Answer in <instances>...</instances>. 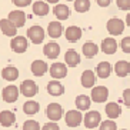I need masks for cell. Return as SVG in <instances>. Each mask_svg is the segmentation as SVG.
<instances>
[{
    "mask_svg": "<svg viewBox=\"0 0 130 130\" xmlns=\"http://www.w3.org/2000/svg\"><path fill=\"white\" fill-rule=\"evenodd\" d=\"M0 76L7 82H14L16 79L19 77V70H17V67H14V66H7V67H4L3 70H0Z\"/></svg>",
    "mask_w": 130,
    "mask_h": 130,
    "instance_id": "cell-20",
    "label": "cell"
},
{
    "mask_svg": "<svg viewBox=\"0 0 130 130\" xmlns=\"http://www.w3.org/2000/svg\"><path fill=\"white\" fill-rule=\"evenodd\" d=\"M122 130H127V129H122Z\"/></svg>",
    "mask_w": 130,
    "mask_h": 130,
    "instance_id": "cell-42",
    "label": "cell"
},
{
    "mask_svg": "<svg viewBox=\"0 0 130 130\" xmlns=\"http://www.w3.org/2000/svg\"><path fill=\"white\" fill-rule=\"evenodd\" d=\"M39 110H40V104H39L37 102H35V100H29V102H26V103L23 104V111L29 116L36 115Z\"/></svg>",
    "mask_w": 130,
    "mask_h": 130,
    "instance_id": "cell-30",
    "label": "cell"
},
{
    "mask_svg": "<svg viewBox=\"0 0 130 130\" xmlns=\"http://www.w3.org/2000/svg\"><path fill=\"white\" fill-rule=\"evenodd\" d=\"M66 39H67V42L70 43H76L80 40L82 37V29L77 26H69L66 29Z\"/></svg>",
    "mask_w": 130,
    "mask_h": 130,
    "instance_id": "cell-15",
    "label": "cell"
},
{
    "mask_svg": "<svg viewBox=\"0 0 130 130\" xmlns=\"http://www.w3.org/2000/svg\"><path fill=\"white\" fill-rule=\"evenodd\" d=\"M64 61H66V64L70 66V67H76L80 63V54L77 53L74 49H70L64 54Z\"/></svg>",
    "mask_w": 130,
    "mask_h": 130,
    "instance_id": "cell-17",
    "label": "cell"
},
{
    "mask_svg": "<svg viewBox=\"0 0 130 130\" xmlns=\"http://www.w3.org/2000/svg\"><path fill=\"white\" fill-rule=\"evenodd\" d=\"M43 53H44V56L49 57V59H57L59 54H60V46H59L57 43L50 42V43H47V44H44Z\"/></svg>",
    "mask_w": 130,
    "mask_h": 130,
    "instance_id": "cell-13",
    "label": "cell"
},
{
    "mask_svg": "<svg viewBox=\"0 0 130 130\" xmlns=\"http://www.w3.org/2000/svg\"><path fill=\"white\" fill-rule=\"evenodd\" d=\"M76 107L77 110H89V107H90V104H92V100H90V97L86 94H80L76 97Z\"/></svg>",
    "mask_w": 130,
    "mask_h": 130,
    "instance_id": "cell-27",
    "label": "cell"
},
{
    "mask_svg": "<svg viewBox=\"0 0 130 130\" xmlns=\"http://www.w3.org/2000/svg\"><path fill=\"white\" fill-rule=\"evenodd\" d=\"M109 97V89L104 86H94L92 87V99L94 103H104Z\"/></svg>",
    "mask_w": 130,
    "mask_h": 130,
    "instance_id": "cell-3",
    "label": "cell"
},
{
    "mask_svg": "<svg viewBox=\"0 0 130 130\" xmlns=\"http://www.w3.org/2000/svg\"><path fill=\"white\" fill-rule=\"evenodd\" d=\"M7 20L16 27V29H19V27H23L24 23H26V14H24V12H22V10H13V12L9 13Z\"/></svg>",
    "mask_w": 130,
    "mask_h": 130,
    "instance_id": "cell-8",
    "label": "cell"
},
{
    "mask_svg": "<svg viewBox=\"0 0 130 130\" xmlns=\"http://www.w3.org/2000/svg\"><path fill=\"white\" fill-rule=\"evenodd\" d=\"M0 30H2L3 35L9 36V37H14V36L17 35V29H16V27L13 26L7 19H2L0 20Z\"/></svg>",
    "mask_w": 130,
    "mask_h": 130,
    "instance_id": "cell-22",
    "label": "cell"
},
{
    "mask_svg": "<svg viewBox=\"0 0 130 130\" xmlns=\"http://www.w3.org/2000/svg\"><path fill=\"white\" fill-rule=\"evenodd\" d=\"M82 86L86 89H92L94 87V83L97 82V77H96L94 72L93 70H84L83 73H82Z\"/></svg>",
    "mask_w": 130,
    "mask_h": 130,
    "instance_id": "cell-12",
    "label": "cell"
},
{
    "mask_svg": "<svg viewBox=\"0 0 130 130\" xmlns=\"http://www.w3.org/2000/svg\"><path fill=\"white\" fill-rule=\"evenodd\" d=\"M123 102H124V104L127 107L130 106V89H124V92H123Z\"/></svg>",
    "mask_w": 130,
    "mask_h": 130,
    "instance_id": "cell-37",
    "label": "cell"
},
{
    "mask_svg": "<svg viewBox=\"0 0 130 130\" xmlns=\"http://www.w3.org/2000/svg\"><path fill=\"white\" fill-rule=\"evenodd\" d=\"M16 123V116L10 110H3L0 111V124L3 127H10Z\"/></svg>",
    "mask_w": 130,
    "mask_h": 130,
    "instance_id": "cell-19",
    "label": "cell"
},
{
    "mask_svg": "<svg viewBox=\"0 0 130 130\" xmlns=\"http://www.w3.org/2000/svg\"><path fill=\"white\" fill-rule=\"evenodd\" d=\"M110 3H111V0H97V4L100 7H107Z\"/></svg>",
    "mask_w": 130,
    "mask_h": 130,
    "instance_id": "cell-39",
    "label": "cell"
},
{
    "mask_svg": "<svg viewBox=\"0 0 130 130\" xmlns=\"http://www.w3.org/2000/svg\"><path fill=\"white\" fill-rule=\"evenodd\" d=\"M116 4L119 6V9H120V10H129L130 0H116Z\"/></svg>",
    "mask_w": 130,
    "mask_h": 130,
    "instance_id": "cell-35",
    "label": "cell"
},
{
    "mask_svg": "<svg viewBox=\"0 0 130 130\" xmlns=\"http://www.w3.org/2000/svg\"><path fill=\"white\" fill-rule=\"evenodd\" d=\"M100 122H102V116H100L99 111H96V110L87 111V115L84 116V126L87 127L89 130L97 127L100 124Z\"/></svg>",
    "mask_w": 130,
    "mask_h": 130,
    "instance_id": "cell-5",
    "label": "cell"
},
{
    "mask_svg": "<svg viewBox=\"0 0 130 130\" xmlns=\"http://www.w3.org/2000/svg\"><path fill=\"white\" fill-rule=\"evenodd\" d=\"M46 115L52 122H57L63 117V107L59 103H50L46 109Z\"/></svg>",
    "mask_w": 130,
    "mask_h": 130,
    "instance_id": "cell-9",
    "label": "cell"
},
{
    "mask_svg": "<svg viewBox=\"0 0 130 130\" xmlns=\"http://www.w3.org/2000/svg\"><path fill=\"white\" fill-rule=\"evenodd\" d=\"M27 37L30 39L35 44H40L44 40V30L40 26H31L27 30Z\"/></svg>",
    "mask_w": 130,
    "mask_h": 130,
    "instance_id": "cell-10",
    "label": "cell"
},
{
    "mask_svg": "<svg viewBox=\"0 0 130 130\" xmlns=\"http://www.w3.org/2000/svg\"><path fill=\"white\" fill-rule=\"evenodd\" d=\"M42 130H60V127H59L54 122H52V123H46V124L42 127Z\"/></svg>",
    "mask_w": 130,
    "mask_h": 130,
    "instance_id": "cell-38",
    "label": "cell"
},
{
    "mask_svg": "<svg viewBox=\"0 0 130 130\" xmlns=\"http://www.w3.org/2000/svg\"><path fill=\"white\" fill-rule=\"evenodd\" d=\"M126 23L130 26V14H127V16H126Z\"/></svg>",
    "mask_w": 130,
    "mask_h": 130,
    "instance_id": "cell-40",
    "label": "cell"
},
{
    "mask_svg": "<svg viewBox=\"0 0 130 130\" xmlns=\"http://www.w3.org/2000/svg\"><path fill=\"white\" fill-rule=\"evenodd\" d=\"M59 0H47V3H57Z\"/></svg>",
    "mask_w": 130,
    "mask_h": 130,
    "instance_id": "cell-41",
    "label": "cell"
},
{
    "mask_svg": "<svg viewBox=\"0 0 130 130\" xmlns=\"http://www.w3.org/2000/svg\"><path fill=\"white\" fill-rule=\"evenodd\" d=\"M47 33H49L50 37L53 39H57L61 36L63 33V26H61L60 22H50L49 27H47Z\"/></svg>",
    "mask_w": 130,
    "mask_h": 130,
    "instance_id": "cell-25",
    "label": "cell"
},
{
    "mask_svg": "<svg viewBox=\"0 0 130 130\" xmlns=\"http://www.w3.org/2000/svg\"><path fill=\"white\" fill-rule=\"evenodd\" d=\"M23 130H40L39 122H36V120H26L23 124Z\"/></svg>",
    "mask_w": 130,
    "mask_h": 130,
    "instance_id": "cell-33",
    "label": "cell"
},
{
    "mask_svg": "<svg viewBox=\"0 0 130 130\" xmlns=\"http://www.w3.org/2000/svg\"><path fill=\"white\" fill-rule=\"evenodd\" d=\"M49 72L53 79H63V77L67 76V66L63 64V63H53L50 66Z\"/></svg>",
    "mask_w": 130,
    "mask_h": 130,
    "instance_id": "cell-11",
    "label": "cell"
},
{
    "mask_svg": "<svg viewBox=\"0 0 130 130\" xmlns=\"http://www.w3.org/2000/svg\"><path fill=\"white\" fill-rule=\"evenodd\" d=\"M19 87L14 86V84H10V86H6L3 89V92L0 94V97H3L4 102H7V103H14L16 100L19 99Z\"/></svg>",
    "mask_w": 130,
    "mask_h": 130,
    "instance_id": "cell-1",
    "label": "cell"
},
{
    "mask_svg": "<svg viewBox=\"0 0 130 130\" xmlns=\"http://www.w3.org/2000/svg\"><path fill=\"white\" fill-rule=\"evenodd\" d=\"M53 13L59 20H66V19H69L70 10H69V7H67L66 4H57V6H54Z\"/></svg>",
    "mask_w": 130,
    "mask_h": 130,
    "instance_id": "cell-28",
    "label": "cell"
},
{
    "mask_svg": "<svg viewBox=\"0 0 130 130\" xmlns=\"http://www.w3.org/2000/svg\"><path fill=\"white\" fill-rule=\"evenodd\" d=\"M37 92L39 86L33 80H24L19 87V93H22L24 97H33V96L37 94Z\"/></svg>",
    "mask_w": 130,
    "mask_h": 130,
    "instance_id": "cell-2",
    "label": "cell"
},
{
    "mask_svg": "<svg viewBox=\"0 0 130 130\" xmlns=\"http://www.w3.org/2000/svg\"><path fill=\"white\" fill-rule=\"evenodd\" d=\"M99 130H117L116 127V123L113 120H104V122H100L99 124Z\"/></svg>",
    "mask_w": 130,
    "mask_h": 130,
    "instance_id": "cell-32",
    "label": "cell"
},
{
    "mask_svg": "<svg viewBox=\"0 0 130 130\" xmlns=\"http://www.w3.org/2000/svg\"><path fill=\"white\" fill-rule=\"evenodd\" d=\"M47 92H49V94H52V96H61L63 93H64V86H63L60 82L52 80V82H49V84H47Z\"/></svg>",
    "mask_w": 130,
    "mask_h": 130,
    "instance_id": "cell-24",
    "label": "cell"
},
{
    "mask_svg": "<svg viewBox=\"0 0 130 130\" xmlns=\"http://www.w3.org/2000/svg\"><path fill=\"white\" fill-rule=\"evenodd\" d=\"M14 6H19V7H26L31 3V0H12Z\"/></svg>",
    "mask_w": 130,
    "mask_h": 130,
    "instance_id": "cell-36",
    "label": "cell"
},
{
    "mask_svg": "<svg viewBox=\"0 0 130 130\" xmlns=\"http://www.w3.org/2000/svg\"><path fill=\"white\" fill-rule=\"evenodd\" d=\"M66 124L69 127H77L80 126V123L83 122V116L79 110H69L64 116Z\"/></svg>",
    "mask_w": 130,
    "mask_h": 130,
    "instance_id": "cell-7",
    "label": "cell"
},
{
    "mask_svg": "<svg viewBox=\"0 0 130 130\" xmlns=\"http://www.w3.org/2000/svg\"><path fill=\"white\" fill-rule=\"evenodd\" d=\"M33 13L36 16H40V17L47 16L49 14V4L44 3V2H36L33 4Z\"/></svg>",
    "mask_w": 130,
    "mask_h": 130,
    "instance_id": "cell-29",
    "label": "cell"
},
{
    "mask_svg": "<svg viewBox=\"0 0 130 130\" xmlns=\"http://www.w3.org/2000/svg\"><path fill=\"white\" fill-rule=\"evenodd\" d=\"M120 47L124 53H130V37H124L120 43Z\"/></svg>",
    "mask_w": 130,
    "mask_h": 130,
    "instance_id": "cell-34",
    "label": "cell"
},
{
    "mask_svg": "<svg viewBox=\"0 0 130 130\" xmlns=\"http://www.w3.org/2000/svg\"><path fill=\"white\" fill-rule=\"evenodd\" d=\"M104 110H106V115L110 117V120L117 119L119 116L122 115V107H120V104L116 103V102H110V103H107L106 107H104Z\"/></svg>",
    "mask_w": 130,
    "mask_h": 130,
    "instance_id": "cell-21",
    "label": "cell"
},
{
    "mask_svg": "<svg viewBox=\"0 0 130 130\" xmlns=\"http://www.w3.org/2000/svg\"><path fill=\"white\" fill-rule=\"evenodd\" d=\"M111 73V64L109 61H100L96 67V77L100 79H107Z\"/></svg>",
    "mask_w": 130,
    "mask_h": 130,
    "instance_id": "cell-18",
    "label": "cell"
},
{
    "mask_svg": "<svg viewBox=\"0 0 130 130\" xmlns=\"http://www.w3.org/2000/svg\"><path fill=\"white\" fill-rule=\"evenodd\" d=\"M82 52H83L84 57L92 59V57H94L96 54L99 53V46H97L96 43H93V42H87V43H84L83 44Z\"/></svg>",
    "mask_w": 130,
    "mask_h": 130,
    "instance_id": "cell-23",
    "label": "cell"
},
{
    "mask_svg": "<svg viewBox=\"0 0 130 130\" xmlns=\"http://www.w3.org/2000/svg\"><path fill=\"white\" fill-rule=\"evenodd\" d=\"M102 52L106 54H115L116 50H117V42H116L113 37H106L102 42Z\"/></svg>",
    "mask_w": 130,
    "mask_h": 130,
    "instance_id": "cell-16",
    "label": "cell"
},
{
    "mask_svg": "<svg viewBox=\"0 0 130 130\" xmlns=\"http://www.w3.org/2000/svg\"><path fill=\"white\" fill-rule=\"evenodd\" d=\"M90 9V0H74V10L79 13H86Z\"/></svg>",
    "mask_w": 130,
    "mask_h": 130,
    "instance_id": "cell-31",
    "label": "cell"
},
{
    "mask_svg": "<svg viewBox=\"0 0 130 130\" xmlns=\"http://www.w3.org/2000/svg\"><path fill=\"white\" fill-rule=\"evenodd\" d=\"M107 31L110 33L111 36H119L122 35L123 30H124V23H123V20L117 19V17H113L107 22Z\"/></svg>",
    "mask_w": 130,
    "mask_h": 130,
    "instance_id": "cell-6",
    "label": "cell"
},
{
    "mask_svg": "<svg viewBox=\"0 0 130 130\" xmlns=\"http://www.w3.org/2000/svg\"><path fill=\"white\" fill-rule=\"evenodd\" d=\"M10 47L14 53H24L29 47V43H27V39L23 36H14V37L10 40Z\"/></svg>",
    "mask_w": 130,
    "mask_h": 130,
    "instance_id": "cell-4",
    "label": "cell"
},
{
    "mask_svg": "<svg viewBox=\"0 0 130 130\" xmlns=\"http://www.w3.org/2000/svg\"><path fill=\"white\" fill-rule=\"evenodd\" d=\"M115 72L119 77H126L130 72V64L126 60H119L115 64Z\"/></svg>",
    "mask_w": 130,
    "mask_h": 130,
    "instance_id": "cell-26",
    "label": "cell"
},
{
    "mask_svg": "<svg viewBox=\"0 0 130 130\" xmlns=\"http://www.w3.org/2000/svg\"><path fill=\"white\" fill-rule=\"evenodd\" d=\"M30 70L35 76L40 77L43 74H46V72L49 70V66H47V63L44 60H35L30 66Z\"/></svg>",
    "mask_w": 130,
    "mask_h": 130,
    "instance_id": "cell-14",
    "label": "cell"
}]
</instances>
